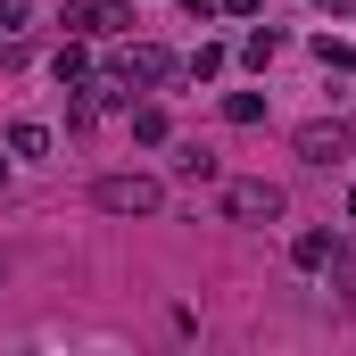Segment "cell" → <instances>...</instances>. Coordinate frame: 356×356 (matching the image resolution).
Listing matches in <instances>:
<instances>
[{
  "label": "cell",
  "mask_w": 356,
  "mask_h": 356,
  "mask_svg": "<svg viewBox=\"0 0 356 356\" xmlns=\"http://www.w3.org/2000/svg\"><path fill=\"white\" fill-rule=\"evenodd\" d=\"M91 207H99V216H158V207H166V182H149V175H99L91 182Z\"/></svg>",
  "instance_id": "1"
},
{
  "label": "cell",
  "mask_w": 356,
  "mask_h": 356,
  "mask_svg": "<svg viewBox=\"0 0 356 356\" xmlns=\"http://www.w3.org/2000/svg\"><path fill=\"white\" fill-rule=\"evenodd\" d=\"M356 149V116H315V124H298V158L307 166H332V158H348Z\"/></svg>",
  "instance_id": "2"
},
{
  "label": "cell",
  "mask_w": 356,
  "mask_h": 356,
  "mask_svg": "<svg viewBox=\"0 0 356 356\" xmlns=\"http://www.w3.org/2000/svg\"><path fill=\"white\" fill-rule=\"evenodd\" d=\"M108 75H116V83L133 91H149V83H166V75H175V50H158V42H133V50H116V58H108Z\"/></svg>",
  "instance_id": "3"
},
{
  "label": "cell",
  "mask_w": 356,
  "mask_h": 356,
  "mask_svg": "<svg viewBox=\"0 0 356 356\" xmlns=\"http://www.w3.org/2000/svg\"><path fill=\"white\" fill-rule=\"evenodd\" d=\"M224 207H232V224H282V207H290V199H282L273 182H232V191H224Z\"/></svg>",
  "instance_id": "4"
},
{
  "label": "cell",
  "mask_w": 356,
  "mask_h": 356,
  "mask_svg": "<svg viewBox=\"0 0 356 356\" xmlns=\"http://www.w3.org/2000/svg\"><path fill=\"white\" fill-rule=\"evenodd\" d=\"M58 25H75V33H124L133 25V8L124 0H67V17Z\"/></svg>",
  "instance_id": "5"
},
{
  "label": "cell",
  "mask_w": 356,
  "mask_h": 356,
  "mask_svg": "<svg viewBox=\"0 0 356 356\" xmlns=\"http://www.w3.org/2000/svg\"><path fill=\"white\" fill-rule=\"evenodd\" d=\"M332 249H340L332 232H298V249H290V257H298L307 273H323V266H332Z\"/></svg>",
  "instance_id": "6"
},
{
  "label": "cell",
  "mask_w": 356,
  "mask_h": 356,
  "mask_svg": "<svg viewBox=\"0 0 356 356\" xmlns=\"http://www.w3.org/2000/svg\"><path fill=\"white\" fill-rule=\"evenodd\" d=\"M8 149L17 158H50V124H8Z\"/></svg>",
  "instance_id": "7"
},
{
  "label": "cell",
  "mask_w": 356,
  "mask_h": 356,
  "mask_svg": "<svg viewBox=\"0 0 356 356\" xmlns=\"http://www.w3.org/2000/svg\"><path fill=\"white\" fill-rule=\"evenodd\" d=\"M175 175H182V182H207V175H216V158H207L199 141H182V149H175Z\"/></svg>",
  "instance_id": "8"
},
{
  "label": "cell",
  "mask_w": 356,
  "mask_h": 356,
  "mask_svg": "<svg viewBox=\"0 0 356 356\" xmlns=\"http://www.w3.org/2000/svg\"><path fill=\"white\" fill-rule=\"evenodd\" d=\"M315 58H323V67H340V75H356V42H332V33H323V42H315Z\"/></svg>",
  "instance_id": "9"
},
{
  "label": "cell",
  "mask_w": 356,
  "mask_h": 356,
  "mask_svg": "<svg viewBox=\"0 0 356 356\" xmlns=\"http://www.w3.org/2000/svg\"><path fill=\"white\" fill-rule=\"evenodd\" d=\"M224 116H232V124H257V116H266V99H257V91H232V99H224Z\"/></svg>",
  "instance_id": "10"
},
{
  "label": "cell",
  "mask_w": 356,
  "mask_h": 356,
  "mask_svg": "<svg viewBox=\"0 0 356 356\" xmlns=\"http://www.w3.org/2000/svg\"><path fill=\"white\" fill-rule=\"evenodd\" d=\"M332 282H340V290L356 298V241H348V249H332Z\"/></svg>",
  "instance_id": "11"
},
{
  "label": "cell",
  "mask_w": 356,
  "mask_h": 356,
  "mask_svg": "<svg viewBox=\"0 0 356 356\" xmlns=\"http://www.w3.org/2000/svg\"><path fill=\"white\" fill-rule=\"evenodd\" d=\"M216 8H232V17H249V8H257V0H216Z\"/></svg>",
  "instance_id": "12"
},
{
  "label": "cell",
  "mask_w": 356,
  "mask_h": 356,
  "mask_svg": "<svg viewBox=\"0 0 356 356\" xmlns=\"http://www.w3.org/2000/svg\"><path fill=\"white\" fill-rule=\"evenodd\" d=\"M323 8H332V17H356V0H323Z\"/></svg>",
  "instance_id": "13"
},
{
  "label": "cell",
  "mask_w": 356,
  "mask_h": 356,
  "mask_svg": "<svg viewBox=\"0 0 356 356\" xmlns=\"http://www.w3.org/2000/svg\"><path fill=\"white\" fill-rule=\"evenodd\" d=\"M0 17H25V0H0Z\"/></svg>",
  "instance_id": "14"
}]
</instances>
